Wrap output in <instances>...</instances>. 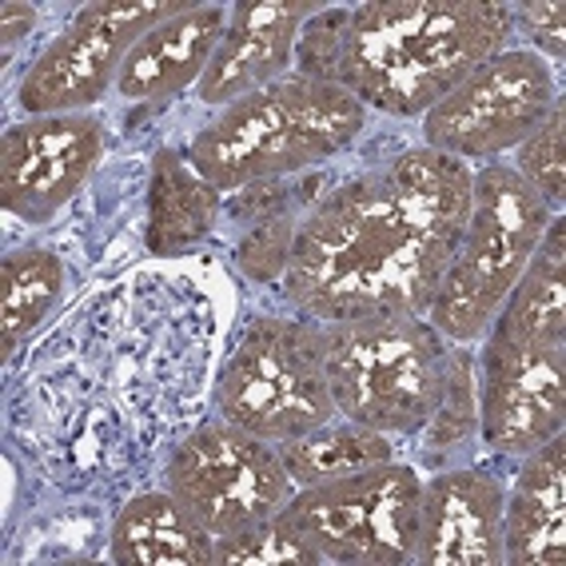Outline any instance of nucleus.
<instances>
[{
  "label": "nucleus",
  "mask_w": 566,
  "mask_h": 566,
  "mask_svg": "<svg viewBox=\"0 0 566 566\" xmlns=\"http://www.w3.org/2000/svg\"><path fill=\"white\" fill-rule=\"evenodd\" d=\"M347 24H352V12L347 9H315L312 17H307L292 52V64H295V72H300V81L339 84Z\"/></svg>",
  "instance_id": "nucleus-24"
},
{
  "label": "nucleus",
  "mask_w": 566,
  "mask_h": 566,
  "mask_svg": "<svg viewBox=\"0 0 566 566\" xmlns=\"http://www.w3.org/2000/svg\"><path fill=\"white\" fill-rule=\"evenodd\" d=\"M32 21H36V9H29V4H4V44L21 41L24 32L32 29Z\"/></svg>",
  "instance_id": "nucleus-28"
},
{
  "label": "nucleus",
  "mask_w": 566,
  "mask_h": 566,
  "mask_svg": "<svg viewBox=\"0 0 566 566\" xmlns=\"http://www.w3.org/2000/svg\"><path fill=\"white\" fill-rule=\"evenodd\" d=\"M228 17L232 12L220 4H192L148 36H140L116 76L124 101H168L192 81L200 84L228 32Z\"/></svg>",
  "instance_id": "nucleus-15"
},
{
  "label": "nucleus",
  "mask_w": 566,
  "mask_h": 566,
  "mask_svg": "<svg viewBox=\"0 0 566 566\" xmlns=\"http://www.w3.org/2000/svg\"><path fill=\"white\" fill-rule=\"evenodd\" d=\"M566 558V443L563 436L526 451L503 499V563L535 566Z\"/></svg>",
  "instance_id": "nucleus-16"
},
{
  "label": "nucleus",
  "mask_w": 566,
  "mask_h": 566,
  "mask_svg": "<svg viewBox=\"0 0 566 566\" xmlns=\"http://www.w3.org/2000/svg\"><path fill=\"white\" fill-rule=\"evenodd\" d=\"M495 332L523 339V344H566V252H563V216H551L526 272L506 295Z\"/></svg>",
  "instance_id": "nucleus-18"
},
{
  "label": "nucleus",
  "mask_w": 566,
  "mask_h": 566,
  "mask_svg": "<svg viewBox=\"0 0 566 566\" xmlns=\"http://www.w3.org/2000/svg\"><path fill=\"white\" fill-rule=\"evenodd\" d=\"M280 459L295 486H315L355 475V471H367V467L391 463V443H387L384 431L364 423H324L312 436L280 443Z\"/></svg>",
  "instance_id": "nucleus-21"
},
{
  "label": "nucleus",
  "mask_w": 566,
  "mask_h": 566,
  "mask_svg": "<svg viewBox=\"0 0 566 566\" xmlns=\"http://www.w3.org/2000/svg\"><path fill=\"white\" fill-rule=\"evenodd\" d=\"M471 168L415 148L335 188L300 220L283 292L324 324L427 315L471 220Z\"/></svg>",
  "instance_id": "nucleus-1"
},
{
  "label": "nucleus",
  "mask_w": 566,
  "mask_h": 566,
  "mask_svg": "<svg viewBox=\"0 0 566 566\" xmlns=\"http://www.w3.org/2000/svg\"><path fill=\"white\" fill-rule=\"evenodd\" d=\"M220 411L263 443H292L335 419L324 335L300 319H255L220 375Z\"/></svg>",
  "instance_id": "nucleus-6"
},
{
  "label": "nucleus",
  "mask_w": 566,
  "mask_h": 566,
  "mask_svg": "<svg viewBox=\"0 0 566 566\" xmlns=\"http://www.w3.org/2000/svg\"><path fill=\"white\" fill-rule=\"evenodd\" d=\"M563 347L523 344L511 335H486L479 379V436L499 455H526L563 436L566 419Z\"/></svg>",
  "instance_id": "nucleus-11"
},
{
  "label": "nucleus",
  "mask_w": 566,
  "mask_h": 566,
  "mask_svg": "<svg viewBox=\"0 0 566 566\" xmlns=\"http://www.w3.org/2000/svg\"><path fill=\"white\" fill-rule=\"evenodd\" d=\"M112 563L128 566H212L216 535H208L172 495H136L112 526Z\"/></svg>",
  "instance_id": "nucleus-17"
},
{
  "label": "nucleus",
  "mask_w": 566,
  "mask_h": 566,
  "mask_svg": "<svg viewBox=\"0 0 566 566\" xmlns=\"http://www.w3.org/2000/svg\"><path fill=\"white\" fill-rule=\"evenodd\" d=\"M555 104L558 84L551 64L538 52L503 49L427 112V148L463 164L503 156L506 148H518Z\"/></svg>",
  "instance_id": "nucleus-9"
},
{
  "label": "nucleus",
  "mask_w": 566,
  "mask_h": 566,
  "mask_svg": "<svg viewBox=\"0 0 566 566\" xmlns=\"http://www.w3.org/2000/svg\"><path fill=\"white\" fill-rule=\"evenodd\" d=\"M295 232H300V220H292V212H280L272 220H260L252 232L243 235L235 263H240L243 275H252L255 283H275L283 280L287 263H292Z\"/></svg>",
  "instance_id": "nucleus-26"
},
{
  "label": "nucleus",
  "mask_w": 566,
  "mask_h": 566,
  "mask_svg": "<svg viewBox=\"0 0 566 566\" xmlns=\"http://www.w3.org/2000/svg\"><path fill=\"white\" fill-rule=\"evenodd\" d=\"M551 216L555 212L515 168H479L471 176V220L427 307L431 327L455 344L483 339L526 272Z\"/></svg>",
  "instance_id": "nucleus-4"
},
{
  "label": "nucleus",
  "mask_w": 566,
  "mask_h": 566,
  "mask_svg": "<svg viewBox=\"0 0 566 566\" xmlns=\"http://www.w3.org/2000/svg\"><path fill=\"white\" fill-rule=\"evenodd\" d=\"M216 563L223 566H319L324 555L307 543L283 515L216 538Z\"/></svg>",
  "instance_id": "nucleus-23"
},
{
  "label": "nucleus",
  "mask_w": 566,
  "mask_h": 566,
  "mask_svg": "<svg viewBox=\"0 0 566 566\" xmlns=\"http://www.w3.org/2000/svg\"><path fill=\"white\" fill-rule=\"evenodd\" d=\"M188 4H84L69 29L41 52L21 84V104L32 116H76L108 92L124 56L140 36L172 21Z\"/></svg>",
  "instance_id": "nucleus-10"
},
{
  "label": "nucleus",
  "mask_w": 566,
  "mask_h": 566,
  "mask_svg": "<svg viewBox=\"0 0 566 566\" xmlns=\"http://www.w3.org/2000/svg\"><path fill=\"white\" fill-rule=\"evenodd\" d=\"M427 443L431 451H455L459 443L479 431V379H475V355L467 347H447L443 364V391L439 403L427 419Z\"/></svg>",
  "instance_id": "nucleus-22"
},
{
  "label": "nucleus",
  "mask_w": 566,
  "mask_h": 566,
  "mask_svg": "<svg viewBox=\"0 0 566 566\" xmlns=\"http://www.w3.org/2000/svg\"><path fill=\"white\" fill-rule=\"evenodd\" d=\"M335 411L375 431H419L443 391V335L419 315L319 324Z\"/></svg>",
  "instance_id": "nucleus-5"
},
{
  "label": "nucleus",
  "mask_w": 566,
  "mask_h": 566,
  "mask_svg": "<svg viewBox=\"0 0 566 566\" xmlns=\"http://www.w3.org/2000/svg\"><path fill=\"white\" fill-rule=\"evenodd\" d=\"M101 148V124L92 116H36L17 124L0 144V200L12 216L44 223L81 192Z\"/></svg>",
  "instance_id": "nucleus-12"
},
{
  "label": "nucleus",
  "mask_w": 566,
  "mask_h": 566,
  "mask_svg": "<svg viewBox=\"0 0 566 566\" xmlns=\"http://www.w3.org/2000/svg\"><path fill=\"white\" fill-rule=\"evenodd\" d=\"M419 495L423 483L411 467L379 463L332 483L300 486L280 515L339 566L415 563L419 546Z\"/></svg>",
  "instance_id": "nucleus-7"
},
{
  "label": "nucleus",
  "mask_w": 566,
  "mask_h": 566,
  "mask_svg": "<svg viewBox=\"0 0 566 566\" xmlns=\"http://www.w3.org/2000/svg\"><path fill=\"white\" fill-rule=\"evenodd\" d=\"M148 248L156 255H176L200 240L220 212V192L176 153H160L153 164V196H148Z\"/></svg>",
  "instance_id": "nucleus-19"
},
{
  "label": "nucleus",
  "mask_w": 566,
  "mask_h": 566,
  "mask_svg": "<svg viewBox=\"0 0 566 566\" xmlns=\"http://www.w3.org/2000/svg\"><path fill=\"white\" fill-rule=\"evenodd\" d=\"M503 483L486 471H447L419 495L423 566H499L503 563Z\"/></svg>",
  "instance_id": "nucleus-13"
},
{
  "label": "nucleus",
  "mask_w": 566,
  "mask_h": 566,
  "mask_svg": "<svg viewBox=\"0 0 566 566\" xmlns=\"http://www.w3.org/2000/svg\"><path fill=\"white\" fill-rule=\"evenodd\" d=\"M168 495L216 538L280 515L295 495L280 451L235 423H208L176 447Z\"/></svg>",
  "instance_id": "nucleus-8"
},
{
  "label": "nucleus",
  "mask_w": 566,
  "mask_h": 566,
  "mask_svg": "<svg viewBox=\"0 0 566 566\" xmlns=\"http://www.w3.org/2000/svg\"><path fill=\"white\" fill-rule=\"evenodd\" d=\"M518 176L538 192V200L555 212L563 208V188H566V156H563V101L551 108L543 124H538L523 144H518Z\"/></svg>",
  "instance_id": "nucleus-25"
},
{
  "label": "nucleus",
  "mask_w": 566,
  "mask_h": 566,
  "mask_svg": "<svg viewBox=\"0 0 566 566\" xmlns=\"http://www.w3.org/2000/svg\"><path fill=\"white\" fill-rule=\"evenodd\" d=\"M515 12L491 0H375L352 9L339 88L391 116L431 112L506 49Z\"/></svg>",
  "instance_id": "nucleus-2"
},
{
  "label": "nucleus",
  "mask_w": 566,
  "mask_h": 566,
  "mask_svg": "<svg viewBox=\"0 0 566 566\" xmlns=\"http://www.w3.org/2000/svg\"><path fill=\"white\" fill-rule=\"evenodd\" d=\"M518 17V21L526 24V32L535 36L538 44V56H551V61H563V17L566 9L563 4H518V9H511Z\"/></svg>",
  "instance_id": "nucleus-27"
},
{
  "label": "nucleus",
  "mask_w": 566,
  "mask_h": 566,
  "mask_svg": "<svg viewBox=\"0 0 566 566\" xmlns=\"http://www.w3.org/2000/svg\"><path fill=\"white\" fill-rule=\"evenodd\" d=\"M61 292V255L44 252V248H24V252L4 255V268H0V347H4V359L44 324V315L56 307Z\"/></svg>",
  "instance_id": "nucleus-20"
},
{
  "label": "nucleus",
  "mask_w": 566,
  "mask_h": 566,
  "mask_svg": "<svg viewBox=\"0 0 566 566\" xmlns=\"http://www.w3.org/2000/svg\"><path fill=\"white\" fill-rule=\"evenodd\" d=\"M364 104L339 84L283 76L228 104L188 148V164L216 192L292 176L319 164L359 136Z\"/></svg>",
  "instance_id": "nucleus-3"
},
{
  "label": "nucleus",
  "mask_w": 566,
  "mask_h": 566,
  "mask_svg": "<svg viewBox=\"0 0 566 566\" xmlns=\"http://www.w3.org/2000/svg\"><path fill=\"white\" fill-rule=\"evenodd\" d=\"M315 12L304 0H243L228 17L220 49L200 76L203 104H235L268 84L283 81V69L292 64L300 29Z\"/></svg>",
  "instance_id": "nucleus-14"
}]
</instances>
